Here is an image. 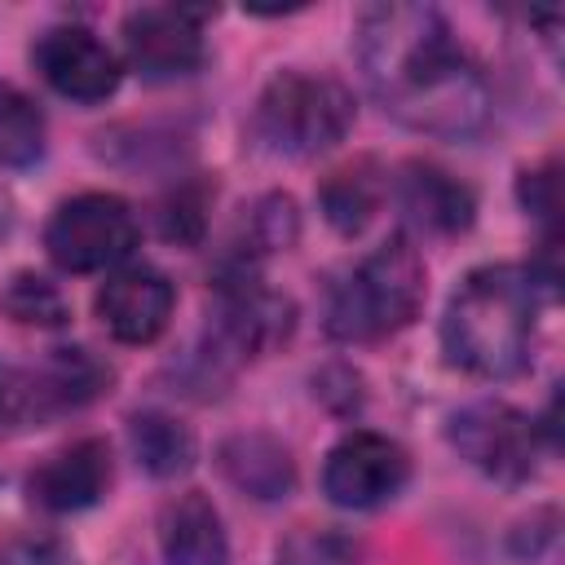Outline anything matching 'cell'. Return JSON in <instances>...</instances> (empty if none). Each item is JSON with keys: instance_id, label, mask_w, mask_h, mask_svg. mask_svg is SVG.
<instances>
[{"instance_id": "obj_1", "label": "cell", "mask_w": 565, "mask_h": 565, "mask_svg": "<svg viewBox=\"0 0 565 565\" xmlns=\"http://www.w3.org/2000/svg\"><path fill=\"white\" fill-rule=\"evenodd\" d=\"M358 62L375 102L415 132L472 137L490 115L481 66L428 4H375L358 22Z\"/></svg>"}, {"instance_id": "obj_2", "label": "cell", "mask_w": 565, "mask_h": 565, "mask_svg": "<svg viewBox=\"0 0 565 565\" xmlns=\"http://www.w3.org/2000/svg\"><path fill=\"white\" fill-rule=\"evenodd\" d=\"M539 327V282L521 265L472 269L446 305V358L472 375L508 380L530 366Z\"/></svg>"}, {"instance_id": "obj_3", "label": "cell", "mask_w": 565, "mask_h": 565, "mask_svg": "<svg viewBox=\"0 0 565 565\" xmlns=\"http://www.w3.org/2000/svg\"><path fill=\"white\" fill-rule=\"evenodd\" d=\"M424 256L406 234L380 243L335 291L327 309V331L335 340H384L415 322L424 309Z\"/></svg>"}, {"instance_id": "obj_4", "label": "cell", "mask_w": 565, "mask_h": 565, "mask_svg": "<svg viewBox=\"0 0 565 565\" xmlns=\"http://www.w3.org/2000/svg\"><path fill=\"white\" fill-rule=\"evenodd\" d=\"M353 93L331 75L282 71L256 102V137L274 154L309 159L331 150L353 128Z\"/></svg>"}, {"instance_id": "obj_5", "label": "cell", "mask_w": 565, "mask_h": 565, "mask_svg": "<svg viewBox=\"0 0 565 565\" xmlns=\"http://www.w3.org/2000/svg\"><path fill=\"white\" fill-rule=\"evenodd\" d=\"M44 247L57 269L97 274L137 247V216L119 194H75L49 216Z\"/></svg>"}, {"instance_id": "obj_6", "label": "cell", "mask_w": 565, "mask_h": 565, "mask_svg": "<svg viewBox=\"0 0 565 565\" xmlns=\"http://www.w3.org/2000/svg\"><path fill=\"white\" fill-rule=\"evenodd\" d=\"M450 446L490 481H525L539 459V424L508 402H472L450 415Z\"/></svg>"}, {"instance_id": "obj_7", "label": "cell", "mask_w": 565, "mask_h": 565, "mask_svg": "<svg viewBox=\"0 0 565 565\" xmlns=\"http://www.w3.org/2000/svg\"><path fill=\"white\" fill-rule=\"evenodd\" d=\"M411 477V459L406 450L384 437V433H344L327 463H322V490L335 508H353V512H371L380 503H388L393 494H402Z\"/></svg>"}, {"instance_id": "obj_8", "label": "cell", "mask_w": 565, "mask_h": 565, "mask_svg": "<svg viewBox=\"0 0 565 565\" xmlns=\"http://www.w3.org/2000/svg\"><path fill=\"white\" fill-rule=\"evenodd\" d=\"M203 13L177 4H146L124 18V49L146 79H181L203 66Z\"/></svg>"}, {"instance_id": "obj_9", "label": "cell", "mask_w": 565, "mask_h": 565, "mask_svg": "<svg viewBox=\"0 0 565 565\" xmlns=\"http://www.w3.org/2000/svg\"><path fill=\"white\" fill-rule=\"evenodd\" d=\"M44 84L71 102H106L119 88V57L88 26H49L31 49Z\"/></svg>"}, {"instance_id": "obj_10", "label": "cell", "mask_w": 565, "mask_h": 565, "mask_svg": "<svg viewBox=\"0 0 565 565\" xmlns=\"http://www.w3.org/2000/svg\"><path fill=\"white\" fill-rule=\"evenodd\" d=\"M172 305H177L172 282L150 265H128V269L110 274L106 287L97 291V318L124 344L159 340L172 318Z\"/></svg>"}, {"instance_id": "obj_11", "label": "cell", "mask_w": 565, "mask_h": 565, "mask_svg": "<svg viewBox=\"0 0 565 565\" xmlns=\"http://www.w3.org/2000/svg\"><path fill=\"white\" fill-rule=\"evenodd\" d=\"M110 486V446L102 437H84V441H71L66 450H57L53 459H44L26 490L40 508L49 512H79V508H93Z\"/></svg>"}, {"instance_id": "obj_12", "label": "cell", "mask_w": 565, "mask_h": 565, "mask_svg": "<svg viewBox=\"0 0 565 565\" xmlns=\"http://www.w3.org/2000/svg\"><path fill=\"white\" fill-rule=\"evenodd\" d=\"M397 203L428 234H463L477 212L472 190L433 163H406L397 172Z\"/></svg>"}, {"instance_id": "obj_13", "label": "cell", "mask_w": 565, "mask_h": 565, "mask_svg": "<svg viewBox=\"0 0 565 565\" xmlns=\"http://www.w3.org/2000/svg\"><path fill=\"white\" fill-rule=\"evenodd\" d=\"M159 547L168 565H225L230 539L221 525V512L199 490L177 494L159 512Z\"/></svg>"}, {"instance_id": "obj_14", "label": "cell", "mask_w": 565, "mask_h": 565, "mask_svg": "<svg viewBox=\"0 0 565 565\" xmlns=\"http://www.w3.org/2000/svg\"><path fill=\"white\" fill-rule=\"evenodd\" d=\"M221 472L252 499H282L296 486V463L282 441L265 433H238L221 446Z\"/></svg>"}, {"instance_id": "obj_15", "label": "cell", "mask_w": 565, "mask_h": 565, "mask_svg": "<svg viewBox=\"0 0 565 565\" xmlns=\"http://www.w3.org/2000/svg\"><path fill=\"white\" fill-rule=\"evenodd\" d=\"M128 441L150 477H177L194 463V433L163 411H137L128 419Z\"/></svg>"}, {"instance_id": "obj_16", "label": "cell", "mask_w": 565, "mask_h": 565, "mask_svg": "<svg viewBox=\"0 0 565 565\" xmlns=\"http://www.w3.org/2000/svg\"><path fill=\"white\" fill-rule=\"evenodd\" d=\"M380 194H384V181H380L375 163H349V168H340V172L327 177V185H322L318 199H322L327 221L340 234H358L375 216Z\"/></svg>"}, {"instance_id": "obj_17", "label": "cell", "mask_w": 565, "mask_h": 565, "mask_svg": "<svg viewBox=\"0 0 565 565\" xmlns=\"http://www.w3.org/2000/svg\"><path fill=\"white\" fill-rule=\"evenodd\" d=\"M40 150H44L40 106L22 88L0 84V168H22V163L40 159Z\"/></svg>"}, {"instance_id": "obj_18", "label": "cell", "mask_w": 565, "mask_h": 565, "mask_svg": "<svg viewBox=\"0 0 565 565\" xmlns=\"http://www.w3.org/2000/svg\"><path fill=\"white\" fill-rule=\"evenodd\" d=\"M110 371L88 353V349H57L44 366V388L57 406H84L88 397H97L106 388Z\"/></svg>"}, {"instance_id": "obj_19", "label": "cell", "mask_w": 565, "mask_h": 565, "mask_svg": "<svg viewBox=\"0 0 565 565\" xmlns=\"http://www.w3.org/2000/svg\"><path fill=\"white\" fill-rule=\"evenodd\" d=\"M0 309H4L13 322H22V327H62V322L71 318L62 291H57L49 278H40V274H18V278H9V287L0 291Z\"/></svg>"}, {"instance_id": "obj_20", "label": "cell", "mask_w": 565, "mask_h": 565, "mask_svg": "<svg viewBox=\"0 0 565 565\" xmlns=\"http://www.w3.org/2000/svg\"><path fill=\"white\" fill-rule=\"evenodd\" d=\"M203 225H207V190L203 185H177L163 199V212H159L163 238H172V243H199Z\"/></svg>"}, {"instance_id": "obj_21", "label": "cell", "mask_w": 565, "mask_h": 565, "mask_svg": "<svg viewBox=\"0 0 565 565\" xmlns=\"http://www.w3.org/2000/svg\"><path fill=\"white\" fill-rule=\"evenodd\" d=\"M291 238H296V207H291V199H282V194L265 199L252 212V247H247V256L252 252H278Z\"/></svg>"}, {"instance_id": "obj_22", "label": "cell", "mask_w": 565, "mask_h": 565, "mask_svg": "<svg viewBox=\"0 0 565 565\" xmlns=\"http://www.w3.org/2000/svg\"><path fill=\"white\" fill-rule=\"evenodd\" d=\"M0 565H66V547L57 539H44V534L9 539L0 547Z\"/></svg>"}, {"instance_id": "obj_23", "label": "cell", "mask_w": 565, "mask_h": 565, "mask_svg": "<svg viewBox=\"0 0 565 565\" xmlns=\"http://www.w3.org/2000/svg\"><path fill=\"white\" fill-rule=\"evenodd\" d=\"M4 406H9V388H4V375H0V415H4Z\"/></svg>"}]
</instances>
